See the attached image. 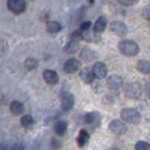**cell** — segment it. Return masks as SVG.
<instances>
[{
    "label": "cell",
    "mask_w": 150,
    "mask_h": 150,
    "mask_svg": "<svg viewBox=\"0 0 150 150\" xmlns=\"http://www.w3.org/2000/svg\"><path fill=\"white\" fill-rule=\"evenodd\" d=\"M122 6H133L139 2V0H117Z\"/></svg>",
    "instance_id": "cell-28"
},
{
    "label": "cell",
    "mask_w": 150,
    "mask_h": 150,
    "mask_svg": "<svg viewBox=\"0 0 150 150\" xmlns=\"http://www.w3.org/2000/svg\"><path fill=\"white\" fill-rule=\"evenodd\" d=\"M80 64H81L80 61L75 59V58H72V59L67 60V62L63 66V70L67 74H75V72H77L80 69Z\"/></svg>",
    "instance_id": "cell-10"
},
{
    "label": "cell",
    "mask_w": 150,
    "mask_h": 150,
    "mask_svg": "<svg viewBox=\"0 0 150 150\" xmlns=\"http://www.w3.org/2000/svg\"><path fill=\"white\" fill-rule=\"evenodd\" d=\"M91 69H93V71L95 74V77L97 79H104L106 76H107L108 69H107V67H106V64L104 62H100V61L95 62Z\"/></svg>",
    "instance_id": "cell-8"
},
{
    "label": "cell",
    "mask_w": 150,
    "mask_h": 150,
    "mask_svg": "<svg viewBox=\"0 0 150 150\" xmlns=\"http://www.w3.org/2000/svg\"><path fill=\"white\" fill-rule=\"evenodd\" d=\"M43 79L49 85H57L59 83V75L52 69H46L43 72Z\"/></svg>",
    "instance_id": "cell-11"
},
{
    "label": "cell",
    "mask_w": 150,
    "mask_h": 150,
    "mask_svg": "<svg viewBox=\"0 0 150 150\" xmlns=\"http://www.w3.org/2000/svg\"><path fill=\"white\" fill-rule=\"evenodd\" d=\"M108 150H121V149H119V148H116V147H113V148H110Z\"/></svg>",
    "instance_id": "cell-32"
},
{
    "label": "cell",
    "mask_w": 150,
    "mask_h": 150,
    "mask_svg": "<svg viewBox=\"0 0 150 150\" xmlns=\"http://www.w3.org/2000/svg\"><path fill=\"white\" fill-rule=\"evenodd\" d=\"M106 85L110 89H119L123 86V78L119 75H111L107 77Z\"/></svg>",
    "instance_id": "cell-9"
},
{
    "label": "cell",
    "mask_w": 150,
    "mask_h": 150,
    "mask_svg": "<svg viewBox=\"0 0 150 150\" xmlns=\"http://www.w3.org/2000/svg\"><path fill=\"white\" fill-rule=\"evenodd\" d=\"M106 26H107V19H106V17L100 16V17H98V19L96 21L95 25H94V30L96 33H102V32L105 30Z\"/></svg>",
    "instance_id": "cell-17"
},
{
    "label": "cell",
    "mask_w": 150,
    "mask_h": 150,
    "mask_svg": "<svg viewBox=\"0 0 150 150\" xmlns=\"http://www.w3.org/2000/svg\"><path fill=\"white\" fill-rule=\"evenodd\" d=\"M98 34L99 33H96L95 30H93V32L87 30V32L83 33V40H86L88 42H98L100 40V36Z\"/></svg>",
    "instance_id": "cell-22"
},
{
    "label": "cell",
    "mask_w": 150,
    "mask_h": 150,
    "mask_svg": "<svg viewBox=\"0 0 150 150\" xmlns=\"http://www.w3.org/2000/svg\"><path fill=\"white\" fill-rule=\"evenodd\" d=\"M9 108H10V112L15 114V115H21L24 113V110H25L24 104L18 102V100H13L9 105Z\"/></svg>",
    "instance_id": "cell-16"
},
{
    "label": "cell",
    "mask_w": 150,
    "mask_h": 150,
    "mask_svg": "<svg viewBox=\"0 0 150 150\" xmlns=\"http://www.w3.org/2000/svg\"><path fill=\"white\" fill-rule=\"evenodd\" d=\"M108 129L111 130V132H113L116 135H123L127 133L128 131V127L125 125L124 122H122L120 120H112L108 124Z\"/></svg>",
    "instance_id": "cell-6"
},
{
    "label": "cell",
    "mask_w": 150,
    "mask_h": 150,
    "mask_svg": "<svg viewBox=\"0 0 150 150\" xmlns=\"http://www.w3.org/2000/svg\"><path fill=\"white\" fill-rule=\"evenodd\" d=\"M79 54H80V59L85 62H91L96 60V52L90 47H83Z\"/></svg>",
    "instance_id": "cell-14"
},
{
    "label": "cell",
    "mask_w": 150,
    "mask_h": 150,
    "mask_svg": "<svg viewBox=\"0 0 150 150\" xmlns=\"http://www.w3.org/2000/svg\"><path fill=\"white\" fill-rule=\"evenodd\" d=\"M141 16H142L144 19L149 21L150 22V5L149 6H144L141 10Z\"/></svg>",
    "instance_id": "cell-27"
},
{
    "label": "cell",
    "mask_w": 150,
    "mask_h": 150,
    "mask_svg": "<svg viewBox=\"0 0 150 150\" xmlns=\"http://www.w3.org/2000/svg\"><path fill=\"white\" fill-rule=\"evenodd\" d=\"M121 119L125 123L131 124H138L141 121V115L134 108H123L121 111Z\"/></svg>",
    "instance_id": "cell-2"
},
{
    "label": "cell",
    "mask_w": 150,
    "mask_h": 150,
    "mask_svg": "<svg viewBox=\"0 0 150 150\" xmlns=\"http://www.w3.org/2000/svg\"><path fill=\"white\" fill-rule=\"evenodd\" d=\"M68 131V123L66 121H58L54 125V132L59 137H63Z\"/></svg>",
    "instance_id": "cell-15"
},
{
    "label": "cell",
    "mask_w": 150,
    "mask_h": 150,
    "mask_svg": "<svg viewBox=\"0 0 150 150\" xmlns=\"http://www.w3.org/2000/svg\"><path fill=\"white\" fill-rule=\"evenodd\" d=\"M21 124H22L24 128H30V127L34 124V119H33V116L30 115V114L23 115L22 119H21Z\"/></svg>",
    "instance_id": "cell-24"
},
{
    "label": "cell",
    "mask_w": 150,
    "mask_h": 150,
    "mask_svg": "<svg viewBox=\"0 0 150 150\" xmlns=\"http://www.w3.org/2000/svg\"><path fill=\"white\" fill-rule=\"evenodd\" d=\"M70 40H71V41H77V42L83 40V32H81L80 30L72 32L71 35H70Z\"/></svg>",
    "instance_id": "cell-25"
},
{
    "label": "cell",
    "mask_w": 150,
    "mask_h": 150,
    "mask_svg": "<svg viewBox=\"0 0 150 150\" xmlns=\"http://www.w3.org/2000/svg\"><path fill=\"white\" fill-rule=\"evenodd\" d=\"M137 69L143 74V75H149L150 74V61L148 60H140L137 63Z\"/></svg>",
    "instance_id": "cell-19"
},
{
    "label": "cell",
    "mask_w": 150,
    "mask_h": 150,
    "mask_svg": "<svg viewBox=\"0 0 150 150\" xmlns=\"http://www.w3.org/2000/svg\"><path fill=\"white\" fill-rule=\"evenodd\" d=\"M135 150H150V143L147 141H138L134 146Z\"/></svg>",
    "instance_id": "cell-26"
},
{
    "label": "cell",
    "mask_w": 150,
    "mask_h": 150,
    "mask_svg": "<svg viewBox=\"0 0 150 150\" xmlns=\"http://www.w3.org/2000/svg\"><path fill=\"white\" fill-rule=\"evenodd\" d=\"M119 51L122 55L131 58V57H135L139 53L140 49H139V45L137 44L134 41L123 40L119 43Z\"/></svg>",
    "instance_id": "cell-1"
},
{
    "label": "cell",
    "mask_w": 150,
    "mask_h": 150,
    "mask_svg": "<svg viewBox=\"0 0 150 150\" xmlns=\"http://www.w3.org/2000/svg\"><path fill=\"white\" fill-rule=\"evenodd\" d=\"M88 1H89L90 4H93V2H94V0H88Z\"/></svg>",
    "instance_id": "cell-33"
},
{
    "label": "cell",
    "mask_w": 150,
    "mask_h": 150,
    "mask_svg": "<svg viewBox=\"0 0 150 150\" xmlns=\"http://www.w3.org/2000/svg\"><path fill=\"white\" fill-rule=\"evenodd\" d=\"M79 77H80V79H81L85 83H91L94 81V79L96 78L94 71H93V69H90V68H88V67L83 68V69L80 70Z\"/></svg>",
    "instance_id": "cell-12"
},
{
    "label": "cell",
    "mask_w": 150,
    "mask_h": 150,
    "mask_svg": "<svg viewBox=\"0 0 150 150\" xmlns=\"http://www.w3.org/2000/svg\"><path fill=\"white\" fill-rule=\"evenodd\" d=\"M89 138H90L89 133H88L85 129L80 130V131H79V134H78V138H77L78 146H79V147H83L86 143L89 141Z\"/></svg>",
    "instance_id": "cell-18"
},
{
    "label": "cell",
    "mask_w": 150,
    "mask_h": 150,
    "mask_svg": "<svg viewBox=\"0 0 150 150\" xmlns=\"http://www.w3.org/2000/svg\"><path fill=\"white\" fill-rule=\"evenodd\" d=\"M11 150H25V147H24V144L21 142L16 143V144H14V147L11 148Z\"/></svg>",
    "instance_id": "cell-30"
},
{
    "label": "cell",
    "mask_w": 150,
    "mask_h": 150,
    "mask_svg": "<svg viewBox=\"0 0 150 150\" xmlns=\"http://www.w3.org/2000/svg\"><path fill=\"white\" fill-rule=\"evenodd\" d=\"M64 50H66V52H68V53L78 52V51L80 50V44H79V42H77V41H71V40H70L67 44H66Z\"/></svg>",
    "instance_id": "cell-21"
},
{
    "label": "cell",
    "mask_w": 150,
    "mask_h": 150,
    "mask_svg": "<svg viewBox=\"0 0 150 150\" xmlns=\"http://www.w3.org/2000/svg\"><path fill=\"white\" fill-rule=\"evenodd\" d=\"M143 90L141 85L138 83H130L128 85H125L124 88V94L125 96L130 99H139L142 95Z\"/></svg>",
    "instance_id": "cell-3"
},
{
    "label": "cell",
    "mask_w": 150,
    "mask_h": 150,
    "mask_svg": "<svg viewBox=\"0 0 150 150\" xmlns=\"http://www.w3.org/2000/svg\"><path fill=\"white\" fill-rule=\"evenodd\" d=\"M61 106L64 111H69L75 106V96L69 91H62L60 94Z\"/></svg>",
    "instance_id": "cell-5"
},
{
    "label": "cell",
    "mask_w": 150,
    "mask_h": 150,
    "mask_svg": "<svg viewBox=\"0 0 150 150\" xmlns=\"http://www.w3.org/2000/svg\"><path fill=\"white\" fill-rule=\"evenodd\" d=\"M90 26H91V23H90L89 21H87V22H83L80 24V28H79V30L85 33V32H87V30H90Z\"/></svg>",
    "instance_id": "cell-29"
},
{
    "label": "cell",
    "mask_w": 150,
    "mask_h": 150,
    "mask_svg": "<svg viewBox=\"0 0 150 150\" xmlns=\"http://www.w3.org/2000/svg\"><path fill=\"white\" fill-rule=\"evenodd\" d=\"M62 30V26H61L60 23L55 22V21H50V22L46 23V30L49 33H52V34H57Z\"/></svg>",
    "instance_id": "cell-20"
},
{
    "label": "cell",
    "mask_w": 150,
    "mask_h": 150,
    "mask_svg": "<svg viewBox=\"0 0 150 150\" xmlns=\"http://www.w3.org/2000/svg\"><path fill=\"white\" fill-rule=\"evenodd\" d=\"M85 122L88 125H93V127H98L99 122H100V114L97 112H90L87 113L85 115Z\"/></svg>",
    "instance_id": "cell-13"
},
{
    "label": "cell",
    "mask_w": 150,
    "mask_h": 150,
    "mask_svg": "<svg viewBox=\"0 0 150 150\" xmlns=\"http://www.w3.org/2000/svg\"><path fill=\"white\" fill-rule=\"evenodd\" d=\"M7 8L16 15L23 14L26 10L25 0H7Z\"/></svg>",
    "instance_id": "cell-4"
},
{
    "label": "cell",
    "mask_w": 150,
    "mask_h": 150,
    "mask_svg": "<svg viewBox=\"0 0 150 150\" xmlns=\"http://www.w3.org/2000/svg\"><path fill=\"white\" fill-rule=\"evenodd\" d=\"M144 93H146V95L150 98V80L147 81L146 85H144Z\"/></svg>",
    "instance_id": "cell-31"
},
{
    "label": "cell",
    "mask_w": 150,
    "mask_h": 150,
    "mask_svg": "<svg viewBox=\"0 0 150 150\" xmlns=\"http://www.w3.org/2000/svg\"><path fill=\"white\" fill-rule=\"evenodd\" d=\"M25 68L28 70V71H32V70H35L36 68L38 67V61L35 59V58H27L25 60V63H24Z\"/></svg>",
    "instance_id": "cell-23"
},
{
    "label": "cell",
    "mask_w": 150,
    "mask_h": 150,
    "mask_svg": "<svg viewBox=\"0 0 150 150\" xmlns=\"http://www.w3.org/2000/svg\"><path fill=\"white\" fill-rule=\"evenodd\" d=\"M110 30H112V33H114L116 36H124L128 33L127 25L121 21H113L110 24Z\"/></svg>",
    "instance_id": "cell-7"
}]
</instances>
